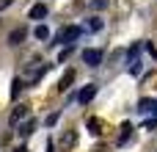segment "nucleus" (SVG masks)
Segmentation results:
<instances>
[{"instance_id": "obj_20", "label": "nucleus", "mask_w": 157, "mask_h": 152, "mask_svg": "<svg viewBox=\"0 0 157 152\" xmlns=\"http://www.w3.org/2000/svg\"><path fill=\"white\" fill-rule=\"evenodd\" d=\"M155 114H157V105H155Z\"/></svg>"}, {"instance_id": "obj_15", "label": "nucleus", "mask_w": 157, "mask_h": 152, "mask_svg": "<svg viewBox=\"0 0 157 152\" xmlns=\"http://www.w3.org/2000/svg\"><path fill=\"white\" fill-rule=\"evenodd\" d=\"M22 116H25V105H17L14 114H11V122H17V119H22Z\"/></svg>"}, {"instance_id": "obj_7", "label": "nucleus", "mask_w": 157, "mask_h": 152, "mask_svg": "<svg viewBox=\"0 0 157 152\" xmlns=\"http://www.w3.org/2000/svg\"><path fill=\"white\" fill-rule=\"evenodd\" d=\"M155 105H157V100H141L138 102V114H155Z\"/></svg>"}, {"instance_id": "obj_5", "label": "nucleus", "mask_w": 157, "mask_h": 152, "mask_svg": "<svg viewBox=\"0 0 157 152\" xmlns=\"http://www.w3.org/2000/svg\"><path fill=\"white\" fill-rule=\"evenodd\" d=\"M28 17H30V19H44V17H47V6H44V3H36V6H30Z\"/></svg>"}, {"instance_id": "obj_10", "label": "nucleus", "mask_w": 157, "mask_h": 152, "mask_svg": "<svg viewBox=\"0 0 157 152\" xmlns=\"http://www.w3.org/2000/svg\"><path fill=\"white\" fill-rule=\"evenodd\" d=\"M102 25H105V22H102L99 17H94V19H88V25H86V30H91V33H97V30H102Z\"/></svg>"}, {"instance_id": "obj_4", "label": "nucleus", "mask_w": 157, "mask_h": 152, "mask_svg": "<svg viewBox=\"0 0 157 152\" xmlns=\"http://www.w3.org/2000/svg\"><path fill=\"white\" fill-rule=\"evenodd\" d=\"M83 64H88V66H99V64H102V53L94 50V47L83 50Z\"/></svg>"}, {"instance_id": "obj_9", "label": "nucleus", "mask_w": 157, "mask_h": 152, "mask_svg": "<svg viewBox=\"0 0 157 152\" xmlns=\"http://www.w3.org/2000/svg\"><path fill=\"white\" fill-rule=\"evenodd\" d=\"M132 138V125H121V133H119V147L121 144H127Z\"/></svg>"}, {"instance_id": "obj_2", "label": "nucleus", "mask_w": 157, "mask_h": 152, "mask_svg": "<svg viewBox=\"0 0 157 152\" xmlns=\"http://www.w3.org/2000/svg\"><path fill=\"white\" fill-rule=\"evenodd\" d=\"M25 36H28V28H25V25H17V28H11V33H8V44L17 47V44L25 42Z\"/></svg>"}, {"instance_id": "obj_18", "label": "nucleus", "mask_w": 157, "mask_h": 152, "mask_svg": "<svg viewBox=\"0 0 157 152\" xmlns=\"http://www.w3.org/2000/svg\"><path fill=\"white\" fill-rule=\"evenodd\" d=\"M108 0H91V8H105Z\"/></svg>"}, {"instance_id": "obj_3", "label": "nucleus", "mask_w": 157, "mask_h": 152, "mask_svg": "<svg viewBox=\"0 0 157 152\" xmlns=\"http://www.w3.org/2000/svg\"><path fill=\"white\" fill-rule=\"evenodd\" d=\"M94 97H97V86H94V83H88V86H83V89L77 91V102H80V105H88Z\"/></svg>"}, {"instance_id": "obj_14", "label": "nucleus", "mask_w": 157, "mask_h": 152, "mask_svg": "<svg viewBox=\"0 0 157 152\" xmlns=\"http://www.w3.org/2000/svg\"><path fill=\"white\" fill-rule=\"evenodd\" d=\"M72 144H75V133H72V130H69V133H66V136H63V138H61V147H63V150H69V147H72Z\"/></svg>"}, {"instance_id": "obj_13", "label": "nucleus", "mask_w": 157, "mask_h": 152, "mask_svg": "<svg viewBox=\"0 0 157 152\" xmlns=\"http://www.w3.org/2000/svg\"><path fill=\"white\" fill-rule=\"evenodd\" d=\"M88 127H91V133H94V136H97V133H102V125H99V119H97V116H91V119H88Z\"/></svg>"}, {"instance_id": "obj_17", "label": "nucleus", "mask_w": 157, "mask_h": 152, "mask_svg": "<svg viewBox=\"0 0 157 152\" xmlns=\"http://www.w3.org/2000/svg\"><path fill=\"white\" fill-rule=\"evenodd\" d=\"M55 122H58V114H50V116H47V119H44V125H47V127H52V125H55Z\"/></svg>"}, {"instance_id": "obj_6", "label": "nucleus", "mask_w": 157, "mask_h": 152, "mask_svg": "<svg viewBox=\"0 0 157 152\" xmlns=\"http://www.w3.org/2000/svg\"><path fill=\"white\" fill-rule=\"evenodd\" d=\"M72 80H75V72H72V69H66V72H63V78L58 80V91H66V89L72 86Z\"/></svg>"}, {"instance_id": "obj_11", "label": "nucleus", "mask_w": 157, "mask_h": 152, "mask_svg": "<svg viewBox=\"0 0 157 152\" xmlns=\"http://www.w3.org/2000/svg\"><path fill=\"white\" fill-rule=\"evenodd\" d=\"M33 130H36V122H33V119H28V122H25V125H22V127H19V136H22V138H25V136H30V133H33Z\"/></svg>"}, {"instance_id": "obj_8", "label": "nucleus", "mask_w": 157, "mask_h": 152, "mask_svg": "<svg viewBox=\"0 0 157 152\" xmlns=\"http://www.w3.org/2000/svg\"><path fill=\"white\" fill-rule=\"evenodd\" d=\"M138 53H141V42H135L130 47V53H127V61L132 64V72H135V64H138Z\"/></svg>"}, {"instance_id": "obj_12", "label": "nucleus", "mask_w": 157, "mask_h": 152, "mask_svg": "<svg viewBox=\"0 0 157 152\" xmlns=\"http://www.w3.org/2000/svg\"><path fill=\"white\" fill-rule=\"evenodd\" d=\"M33 33H36V39H50V28L47 25H36Z\"/></svg>"}, {"instance_id": "obj_16", "label": "nucleus", "mask_w": 157, "mask_h": 152, "mask_svg": "<svg viewBox=\"0 0 157 152\" xmlns=\"http://www.w3.org/2000/svg\"><path fill=\"white\" fill-rule=\"evenodd\" d=\"M19 91H22V83H19V80H14V83H11V97H17Z\"/></svg>"}, {"instance_id": "obj_1", "label": "nucleus", "mask_w": 157, "mask_h": 152, "mask_svg": "<svg viewBox=\"0 0 157 152\" xmlns=\"http://www.w3.org/2000/svg\"><path fill=\"white\" fill-rule=\"evenodd\" d=\"M80 33H83V28H77V25H69V28H63V30L55 36V42L72 44V42H77V39H80Z\"/></svg>"}, {"instance_id": "obj_19", "label": "nucleus", "mask_w": 157, "mask_h": 152, "mask_svg": "<svg viewBox=\"0 0 157 152\" xmlns=\"http://www.w3.org/2000/svg\"><path fill=\"white\" fill-rule=\"evenodd\" d=\"M8 3H11V0H0V8H6V6H8Z\"/></svg>"}]
</instances>
